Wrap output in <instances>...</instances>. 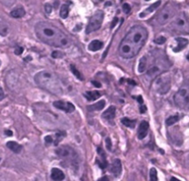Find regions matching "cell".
<instances>
[{"label": "cell", "mask_w": 189, "mask_h": 181, "mask_svg": "<svg viewBox=\"0 0 189 181\" xmlns=\"http://www.w3.org/2000/svg\"><path fill=\"white\" fill-rule=\"evenodd\" d=\"M118 21V19L117 18H115V20H114V22H113V24H112V28H114L115 26V24H116V22Z\"/></svg>", "instance_id": "f6af8a7d"}, {"label": "cell", "mask_w": 189, "mask_h": 181, "mask_svg": "<svg viewBox=\"0 0 189 181\" xmlns=\"http://www.w3.org/2000/svg\"><path fill=\"white\" fill-rule=\"evenodd\" d=\"M70 69H71V72L73 73V74H74L77 79H79V80H83V77H82L81 74L78 72V70H77L74 65H70Z\"/></svg>", "instance_id": "f546056e"}, {"label": "cell", "mask_w": 189, "mask_h": 181, "mask_svg": "<svg viewBox=\"0 0 189 181\" xmlns=\"http://www.w3.org/2000/svg\"><path fill=\"white\" fill-rule=\"evenodd\" d=\"M65 56V54L62 52H59V51H55V52H53V53H52V57L53 58H55V59H57V58H63Z\"/></svg>", "instance_id": "d6a6232c"}, {"label": "cell", "mask_w": 189, "mask_h": 181, "mask_svg": "<svg viewBox=\"0 0 189 181\" xmlns=\"http://www.w3.org/2000/svg\"><path fill=\"white\" fill-rule=\"evenodd\" d=\"M176 42H177V46L175 48H173V52H179L182 50H183L187 44H188V40L184 39V38H176Z\"/></svg>", "instance_id": "e0dca14e"}, {"label": "cell", "mask_w": 189, "mask_h": 181, "mask_svg": "<svg viewBox=\"0 0 189 181\" xmlns=\"http://www.w3.org/2000/svg\"><path fill=\"white\" fill-rule=\"evenodd\" d=\"M16 0H0V3L4 5L5 7H11L14 5Z\"/></svg>", "instance_id": "1f68e13d"}, {"label": "cell", "mask_w": 189, "mask_h": 181, "mask_svg": "<svg viewBox=\"0 0 189 181\" xmlns=\"http://www.w3.org/2000/svg\"><path fill=\"white\" fill-rule=\"evenodd\" d=\"M149 181H158V172L155 167H152L149 172Z\"/></svg>", "instance_id": "f1b7e54d"}, {"label": "cell", "mask_w": 189, "mask_h": 181, "mask_svg": "<svg viewBox=\"0 0 189 181\" xmlns=\"http://www.w3.org/2000/svg\"><path fill=\"white\" fill-rule=\"evenodd\" d=\"M110 171L115 177H118L121 175L122 164H121V161L119 159H115L114 160V162L112 163V165L110 166Z\"/></svg>", "instance_id": "7c38bea8"}, {"label": "cell", "mask_w": 189, "mask_h": 181, "mask_svg": "<svg viewBox=\"0 0 189 181\" xmlns=\"http://www.w3.org/2000/svg\"><path fill=\"white\" fill-rule=\"evenodd\" d=\"M161 74V66L158 64H152L148 70H147V74L149 77H155L158 76Z\"/></svg>", "instance_id": "9a60e30c"}, {"label": "cell", "mask_w": 189, "mask_h": 181, "mask_svg": "<svg viewBox=\"0 0 189 181\" xmlns=\"http://www.w3.org/2000/svg\"><path fill=\"white\" fill-rule=\"evenodd\" d=\"M175 7L172 3H168L157 15V21L160 25L166 24L175 15Z\"/></svg>", "instance_id": "8992f818"}, {"label": "cell", "mask_w": 189, "mask_h": 181, "mask_svg": "<svg viewBox=\"0 0 189 181\" xmlns=\"http://www.w3.org/2000/svg\"><path fill=\"white\" fill-rule=\"evenodd\" d=\"M146 110H147V108L142 104V105L140 106V112H141V113H145Z\"/></svg>", "instance_id": "b9f144b4"}, {"label": "cell", "mask_w": 189, "mask_h": 181, "mask_svg": "<svg viewBox=\"0 0 189 181\" xmlns=\"http://www.w3.org/2000/svg\"><path fill=\"white\" fill-rule=\"evenodd\" d=\"M55 154L62 159H65L70 163H74L77 159V154L74 149L67 145H63L55 150Z\"/></svg>", "instance_id": "9c48e42d"}, {"label": "cell", "mask_w": 189, "mask_h": 181, "mask_svg": "<svg viewBox=\"0 0 189 181\" xmlns=\"http://www.w3.org/2000/svg\"><path fill=\"white\" fill-rule=\"evenodd\" d=\"M115 113H116V108L115 106H111L103 113L102 118L106 121H111L115 117Z\"/></svg>", "instance_id": "4fadbf2b"}, {"label": "cell", "mask_w": 189, "mask_h": 181, "mask_svg": "<svg viewBox=\"0 0 189 181\" xmlns=\"http://www.w3.org/2000/svg\"><path fill=\"white\" fill-rule=\"evenodd\" d=\"M123 10H124L125 13H129L130 10H131V7H130L128 4L125 3V4L123 5Z\"/></svg>", "instance_id": "d590c367"}, {"label": "cell", "mask_w": 189, "mask_h": 181, "mask_svg": "<svg viewBox=\"0 0 189 181\" xmlns=\"http://www.w3.org/2000/svg\"><path fill=\"white\" fill-rule=\"evenodd\" d=\"M85 97L89 101H94L101 97V93L99 91H88L85 93Z\"/></svg>", "instance_id": "7402d4cb"}, {"label": "cell", "mask_w": 189, "mask_h": 181, "mask_svg": "<svg viewBox=\"0 0 189 181\" xmlns=\"http://www.w3.org/2000/svg\"><path fill=\"white\" fill-rule=\"evenodd\" d=\"M179 121V116L178 115H173V116H170L167 120H166V125L167 126H172L174 123H176Z\"/></svg>", "instance_id": "83f0119b"}, {"label": "cell", "mask_w": 189, "mask_h": 181, "mask_svg": "<svg viewBox=\"0 0 189 181\" xmlns=\"http://www.w3.org/2000/svg\"><path fill=\"white\" fill-rule=\"evenodd\" d=\"M145 1H149V0H145Z\"/></svg>", "instance_id": "816d5d0a"}, {"label": "cell", "mask_w": 189, "mask_h": 181, "mask_svg": "<svg viewBox=\"0 0 189 181\" xmlns=\"http://www.w3.org/2000/svg\"><path fill=\"white\" fill-rule=\"evenodd\" d=\"M0 65H1V61H0Z\"/></svg>", "instance_id": "f907efd6"}, {"label": "cell", "mask_w": 189, "mask_h": 181, "mask_svg": "<svg viewBox=\"0 0 189 181\" xmlns=\"http://www.w3.org/2000/svg\"><path fill=\"white\" fill-rule=\"evenodd\" d=\"M149 124L148 121H142L139 124V128L138 131V138L139 140H143L144 138H146L148 132H149Z\"/></svg>", "instance_id": "8fae6325"}, {"label": "cell", "mask_w": 189, "mask_h": 181, "mask_svg": "<svg viewBox=\"0 0 189 181\" xmlns=\"http://www.w3.org/2000/svg\"><path fill=\"white\" fill-rule=\"evenodd\" d=\"M147 69V57L143 56L138 63V73H144Z\"/></svg>", "instance_id": "cb8c5ba5"}, {"label": "cell", "mask_w": 189, "mask_h": 181, "mask_svg": "<svg viewBox=\"0 0 189 181\" xmlns=\"http://www.w3.org/2000/svg\"><path fill=\"white\" fill-rule=\"evenodd\" d=\"M171 181H181V180H179V179H177V178H175V177H172V178H171Z\"/></svg>", "instance_id": "c3c4849f"}, {"label": "cell", "mask_w": 189, "mask_h": 181, "mask_svg": "<svg viewBox=\"0 0 189 181\" xmlns=\"http://www.w3.org/2000/svg\"><path fill=\"white\" fill-rule=\"evenodd\" d=\"M104 46V42L99 41V40H95L92 41L89 44V50L91 52H97L99 50H101Z\"/></svg>", "instance_id": "ac0fdd59"}, {"label": "cell", "mask_w": 189, "mask_h": 181, "mask_svg": "<svg viewBox=\"0 0 189 181\" xmlns=\"http://www.w3.org/2000/svg\"><path fill=\"white\" fill-rule=\"evenodd\" d=\"M44 141H45L46 144H51L53 143V138H52L51 135H47V136H45Z\"/></svg>", "instance_id": "8d00e7d4"}, {"label": "cell", "mask_w": 189, "mask_h": 181, "mask_svg": "<svg viewBox=\"0 0 189 181\" xmlns=\"http://www.w3.org/2000/svg\"><path fill=\"white\" fill-rule=\"evenodd\" d=\"M34 81L41 88L46 91L55 94L62 95L64 93V87L62 82L58 76L50 71H41L37 73L34 76Z\"/></svg>", "instance_id": "3957f363"}, {"label": "cell", "mask_w": 189, "mask_h": 181, "mask_svg": "<svg viewBox=\"0 0 189 181\" xmlns=\"http://www.w3.org/2000/svg\"><path fill=\"white\" fill-rule=\"evenodd\" d=\"M121 122H122V124H124L125 126H127V127H128V128H131V129L135 128V126H136V121L130 120V119H128V118H123V119L121 120Z\"/></svg>", "instance_id": "484cf974"}, {"label": "cell", "mask_w": 189, "mask_h": 181, "mask_svg": "<svg viewBox=\"0 0 189 181\" xmlns=\"http://www.w3.org/2000/svg\"><path fill=\"white\" fill-rule=\"evenodd\" d=\"M165 42H166V38H165V37H163V36H161V37L157 38V39L154 41V42H155L156 44H159V45L163 44Z\"/></svg>", "instance_id": "836d02e7"}, {"label": "cell", "mask_w": 189, "mask_h": 181, "mask_svg": "<svg viewBox=\"0 0 189 181\" xmlns=\"http://www.w3.org/2000/svg\"><path fill=\"white\" fill-rule=\"evenodd\" d=\"M98 154L102 156L101 158H102V161H97V163L100 165V166L103 168V169H104L106 166H107V161H106V155H105V154H104V152L103 151V149L102 148H98Z\"/></svg>", "instance_id": "603a6c76"}, {"label": "cell", "mask_w": 189, "mask_h": 181, "mask_svg": "<svg viewBox=\"0 0 189 181\" xmlns=\"http://www.w3.org/2000/svg\"><path fill=\"white\" fill-rule=\"evenodd\" d=\"M175 105L183 110H189V85H183L174 95Z\"/></svg>", "instance_id": "277c9868"}, {"label": "cell", "mask_w": 189, "mask_h": 181, "mask_svg": "<svg viewBox=\"0 0 189 181\" xmlns=\"http://www.w3.org/2000/svg\"><path fill=\"white\" fill-rule=\"evenodd\" d=\"M55 108L60 110H63L66 113H71L75 110V107L72 103L68 102V101H64V100H57V101H55L54 104Z\"/></svg>", "instance_id": "30bf717a"}, {"label": "cell", "mask_w": 189, "mask_h": 181, "mask_svg": "<svg viewBox=\"0 0 189 181\" xmlns=\"http://www.w3.org/2000/svg\"><path fill=\"white\" fill-rule=\"evenodd\" d=\"M68 14H69V8L67 5H63L61 7V9H60V17L62 19H66L68 17Z\"/></svg>", "instance_id": "4316f807"}, {"label": "cell", "mask_w": 189, "mask_h": 181, "mask_svg": "<svg viewBox=\"0 0 189 181\" xmlns=\"http://www.w3.org/2000/svg\"><path fill=\"white\" fill-rule=\"evenodd\" d=\"M15 54H17V55H21L22 52H23V48L22 47H17L16 49H15Z\"/></svg>", "instance_id": "74e56055"}, {"label": "cell", "mask_w": 189, "mask_h": 181, "mask_svg": "<svg viewBox=\"0 0 189 181\" xmlns=\"http://www.w3.org/2000/svg\"><path fill=\"white\" fill-rule=\"evenodd\" d=\"M66 135V132H59L58 133H56L55 135V145H57L58 143L65 137Z\"/></svg>", "instance_id": "4dcf8cb0"}, {"label": "cell", "mask_w": 189, "mask_h": 181, "mask_svg": "<svg viewBox=\"0 0 189 181\" xmlns=\"http://www.w3.org/2000/svg\"><path fill=\"white\" fill-rule=\"evenodd\" d=\"M5 133H6L7 136H12V135H13V132H12L11 131H9V130L5 131Z\"/></svg>", "instance_id": "7bdbcfd3"}, {"label": "cell", "mask_w": 189, "mask_h": 181, "mask_svg": "<svg viewBox=\"0 0 189 181\" xmlns=\"http://www.w3.org/2000/svg\"><path fill=\"white\" fill-rule=\"evenodd\" d=\"M92 84H93L94 86H96V87H101L102 86V85L99 82H97V81H92Z\"/></svg>", "instance_id": "60d3db41"}, {"label": "cell", "mask_w": 189, "mask_h": 181, "mask_svg": "<svg viewBox=\"0 0 189 181\" xmlns=\"http://www.w3.org/2000/svg\"><path fill=\"white\" fill-rule=\"evenodd\" d=\"M9 32V27L8 22L0 16V36H7Z\"/></svg>", "instance_id": "2e32d148"}, {"label": "cell", "mask_w": 189, "mask_h": 181, "mask_svg": "<svg viewBox=\"0 0 189 181\" xmlns=\"http://www.w3.org/2000/svg\"><path fill=\"white\" fill-rule=\"evenodd\" d=\"M148 36L149 32L146 28L142 26L133 27L119 45V55L124 59H131L137 56L145 45Z\"/></svg>", "instance_id": "6da1fadb"}, {"label": "cell", "mask_w": 189, "mask_h": 181, "mask_svg": "<svg viewBox=\"0 0 189 181\" xmlns=\"http://www.w3.org/2000/svg\"><path fill=\"white\" fill-rule=\"evenodd\" d=\"M10 16L14 19H21L25 16V9L22 7L16 8L10 12Z\"/></svg>", "instance_id": "ffe728a7"}, {"label": "cell", "mask_w": 189, "mask_h": 181, "mask_svg": "<svg viewBox=\"0 0 189 181\" xmlns=\"http://www.w3.org/2000/svg\"><path fill=\"white\" fill-rule=\"evenodd\" d=\"M172 28L178 31L179 33H188L189 32V21L186 16L182 13L176 16L172 22Z\"/></svg>", "instance_id": "ba28073f"}, {"label": "cell", "mask_w": 189, "mask_h": 181, "mask_svg": "<svg viewBox=\"0 0 189 181\" xmlns=\"http://www.w3.org/2000/svg\"><path fill=\"white\" fill-rule=\"evenodd\" d=\"M35 34L41 42L50 46L68 48L71 45V40L62 31L49 22H38L35 26Z\"/></svg>", "instance_id": "7a4b0ae2"}, {"label": "cell", "mask_w": 189, "mask_h": 181, "mask_svg": "<svg viewBox=\"0 0 189 181\" xmlns=\"http://www.w3.org/2000/svg\"><path fill=\"white\" fill-rule=\"evenodd\" d=\"M105 106V100H101L95 104L90 105L88 107V110L89 111H95V110H102Z\"/></svg>", "instance_id": "44dd1931"}, {"label": "cell", "mask_w": 189, "mask_h": 181, "mask_svg": "<svg viewBox=\"0 0 189 181\" xmlns=\"http://www.w3.org/2000/svg\"><path fill=\"white\" fill-rule=\"evenodd\" d=\"M186 164L189 165V154H187V156H186Z\"/></svg>", "instance_id": "7dc6e473"}, {"label": "cell", "mask_w": 189, "mask_h": 181, "mask_svg": "<svg viewBox=\"0 0 189 181\" xmlns=\"http://www.w3.org/2000/svg\"><path fill=\"white\" fill-rule=\"evenodd\" d=\"M186 59H187V60L189 61V52H188V54L186 55Z\"/></svg>", "instance_id": "681fc988"}, {"label": "cell", "mask_w": 189, "mask_h": 181, "mask_svg": "<svg viewBox=\"0 0 189 181\" xmlns=\"http://www.w3.org/2000/svg\"><path fill=\"white\" fill-rule=\"evenodd\" d=\"M154 88L156 92L164 95L171 89V76L168 74H161L155 80Z\"/></svg>", "instance_id": "5b68a950"}, {"label": "cell", "mask_w": 189, "mask_h": 181, "mask_svg": "<svg viewBox=\"0 0 189 181\" xmlns=\"http://www.w3.org/2000/svg\"><path fill=\"white\" fill-rule=\"evenodd\" d=\"M106 145H107V149L111 151V149H112V143H111L110 138H107V139H106Z\"/></svg>", "instance_id": "f35d334b"}, {"label": "cell", "mask_w": 189, "mask_h": 181, "mask_svg": "<svg viewBox=\"0 0 189 181\" xmlns=\"http://www.w3.org/2000/svg\"><path fill=\"white\" fill-rule=\"evenodd\" d=\"M44 10H45V12H46L47 14H51V13H52V10H53V8H52L51 4L46 3V4L44 5Z\"/></svg>", "instance_id": "e575fe53"}, {"label": "cell", "mask_w": 189, "mask_h": 181, "mask_svg": "<svg viewBox=\"0 0 189 181\" xmlns=\"http://www.w3.org/2000/svg\"><path fill=\"white\" fill-rule=\"evenodd\" d=\"M98 181H110V180L108 179V177H107V176H104V177H102L101 179H99Z\"/></svg>", "instance_id": "ee69618b"}, {"label": "cell", "mask_w": 189, "mask_h": 181, "mask_svg": "<svg viewBox=\"0 0 189 181\" xmlns=\"http://www.w3.org/2000/svg\"><path fill=\"white\" fill-rule=\"evenodd\" d=\"M104 17V14L102 10H98L94 13L88 23V26L86 28V33L89 34L93 31H98L103 24Z\"/></svg>", "instance_id": "52a82bcc"}, {"label": "cell", "mask_w": 189, "mask_h": 181, "mask_svg": "<svg viewBox=\"0 0 189 181\" xmlns=\"http://www.w3.org/2000/svg\"><path fill=\"white\" fill-rule=\"evenodd\" d=\"M160 5H161V1H160V0H159V1H157L156 3H154V4H152L149 8H148L147 9H146V11L144 12V13H141L139 16L140 17H144L146 14H149V13H151L152 11H154L157 8H159L160 7Z\"/></svg>", "instance_id": "d4e9b609"}, {"label": "cell", "mask_w": 189, "mask_h": 181, "mask_svg": "<svg viewBox=\"0 0 189 181\" xmlns=\"http://www.w3.org/2000/svg\"><path fill=\"white\" fill-rule=\"evenodd\" d=\"M51 177L54 181H62L65 179V174L58 168H53L51 171Z\"/></svg>", "instance_id": "5bb4252c"}, {"label": "cell", "mask_w": 189, "mask_h": 181, "mask_svg": "<svg viewBox=\"0 0 189 181\" xmlns=\"http://www.w3.org/2000/svg\"><path fill=\"white\" fill-rule=\"evenodd\" d=\"M7 147L9 149H10L12 152H14L15 154H19L21 152L22 150V146L21 144H19L18 143L14 142V141H9L7 143Z\"/></svg>", "instance_id": "d6986e66"}, {"label": "cell", "mask_w": 189, "mask_h": 181, "mask_svg": "<svg viewBox=\"0 0 189 181\" xmlns=\"http://www.w3.org/2000/svg\"><path fill=\"white\" fill-rule=\"evenodd\" d=\"M4 98H5V93H4V91H3V88L0 87V101L3 100Z\"/></svg>", "instance_id": "ab89813d"}, {"label": "cell", "mask_w": 189, "mask_h": 181, "mask_svg": "<svg viewBox=\"0 0 189 181\" xmlns=\"http://www.w3.org/2000/svg\"><path fill=\"white\" fill-rule=\"evenodd\" d=\"M138 102H140V104H141V105L143 104V100H142V97H138Z\"/></svg>", "instance_id": "bcb514c9"}]
</instances>
